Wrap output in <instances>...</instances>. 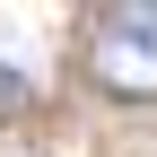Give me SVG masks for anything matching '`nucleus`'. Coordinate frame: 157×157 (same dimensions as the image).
<instances>
[{
    "instance_id": "f257e3e1",
    "label": "nucleus",
    "mask_w": 157,
    "mask_h": 157,
    "mask_svg": "<svg viewBox=\"0 0 157 157\" xmlns=\"http://www.w3.org/2000/svg\"><path fill=\"white\" fill-rule=\"evenodd\" d=\"M87 78L105 96H157V0H122L87 26Z\"/></svg>"
},
{
    "instance_id": "f03ea898",
    "label": "nucleus",
    "mask_w": 157,
    "mask_h": 157,
    "mask_svg": "<svg viewBox=\"0 0 157 157\" xmlns=\"http://www.w3.org/2000/svg\"><path fill=\"white\" fill-rule=\"evenodd\" d=\"M0 105H26V70L17 61H0Z\"/></svg>"
}]
</instances>
